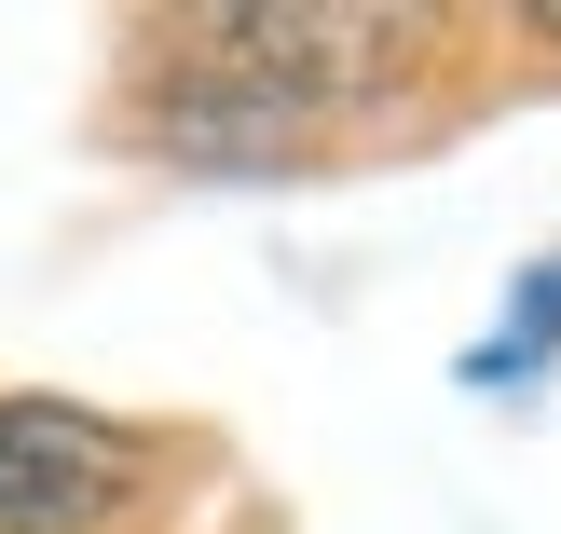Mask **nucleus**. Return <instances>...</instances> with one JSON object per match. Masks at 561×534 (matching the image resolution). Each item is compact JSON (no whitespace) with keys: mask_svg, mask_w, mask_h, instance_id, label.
Instances as JSON below:
<instances>
[{"mask_svg":"<svg viewBox=\"0 0 561 534\" xmlns=\"http://www.w3.org/2000/svg\"><path fill=\"white\" fill-rule=\"evenodd\" d=\"M561 356V261H535L520 274V302H507V329H493L480 356H466V384H535Z\"/></svg>","mask_w":561,"mask_h":534,"instance_id":"nucleus-3","label":"nucleus"},{"mask_svg":"<svg viewBox=\"0 0 561 534\" xmlns=\"http://www.w3.org/2000/svg\"><path fill=\"white\" fill-rule=\"evenodd\" d=\"M192 42L233 55L219 82L301 110V96H356V82H383V69L411 55V27H398V14H356V0H288V14L261 0V14H192Z\"/></svg>","mask_w":561,"mask_h":534,"instance_id":"nucleus-2","label":"nucleus"},{"mask_svg":"<svg viewBox=\"0 0 561 534\" xmlns=\"http://www.w3.org/2000/svg\"><path fill=\"white\" fill-rule=\"evenodd\" d=\"M151 439L69 398H0V534H124L151 508Z\"/></svg>","mask_w":561,"mask_h":534,"instance_id":"nucleus-1","label":"nucleus"}]
</instances>
